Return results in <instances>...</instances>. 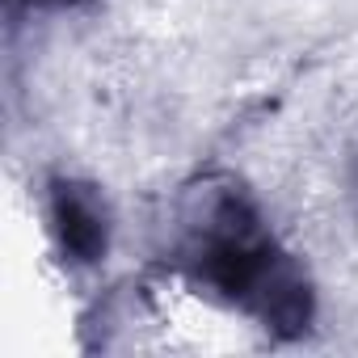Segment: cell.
<instances>
[{"instance_id": "cell-2", "label": "cell", "mask_w": 358, "mask_h": 358, "mask_svg": "<svg viewBox=\"0 0 358 358\" xmlns=\"http://www.w3.org/2000/svg\"><path fill=\"white\" fill-rule=\"evenodd\" d=\"M30 5H38V9H76L85 0H30Z\"/></svg>"}, {"instance_id": "cell-1", "label": "cell", "mask_w": 358, "mask_h": 358, "mask_svg": "<svg viewBox=\"0 0 358 358\" xmlns=\"http://www.w3.org/2000/svg\"><path fill=\"white\" fill-rule=\"evenodd\" d=\"M51 220H55V236H59V245H64V253L72 262L93 266V262L106 257V249H110V220H106L101 199L89 186L55 182Z\"/></svg>"}]
</instances>
